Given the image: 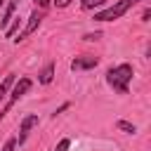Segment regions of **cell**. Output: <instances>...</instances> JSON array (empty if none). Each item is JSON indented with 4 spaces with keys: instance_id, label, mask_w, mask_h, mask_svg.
<instances>
[{
    "instance_id": "6da1fadb",
    "label": "cell",
    "mask_w": 151,
    "mask_h": 151,
    "mask_svg": "<svg viewBox=\"0 0 151 151\" xmlns=\"http://www.w3.org/2000/svg\"><path fill=\"white\" fill-rule=\"evenodd\" d=\"M132 66L130 64H120V66H116V68H111L109 73H106V80H109V85L116 90V92H120V94H127V85H130V80H132Z\"/></svg>"
},
{
    "instance_id": "7a4b0ae2",
    "label": "cell",
    "mask_w": 151,
    "mask_h": 151,
    "mask_svg": "<svg viewBox=\"0 0 151 151\" xmlns=\"http://www.w3.org/2000/svg\"><path fill=\"white\" fill-rule=\"evenodd\" d=\"M139 0H120V2H116V5H111V7H106V9H101V12H97L94 14V19L97 21H113V19H118V17H123L132 5H137Z\"/></svg>"
},
{
    "instance_id": "3957f363",
    "label": "cell",
    "mask_w": 151,
    "mask_h": 151,
    "mask_svg": "<svg viewBox=\"0 0 151 151\" xmlns=\"http://www.w3.org/2000/svg\"><path fill=\"white\" fill-rule=\"evenodd\" d=\"M31 85H33V83H31V78H21V80L14 85V90H12V97H9V101H7V106L2 109V113H0V116H5V111H9V106H12V104H14L19 97H24V94L31 90Z\"/></svg>"
},
{
    "instance_id": "277c9868",
    "label": "cell",
    "mask_w": 151,
    "mask_h": 151,
    "mask_svg": "<svg viewBox=\"0 0 151 151\" xmlns=\"http://www.w3.org/2000/svg\"><path fill=\"white\" fill-rule=\"evenodd\" d=\"M40 21H42V14H40L38 9H35V12H31V17H28V24H26V28H24V31H21V35H19V38H14V40L19 42V40H24L26 35H31V33H33V31H35V28L40 26Z\"/></svg>"
},
{
    "instance_id": "5b68a950",
    "label": "cell",
    "mask_w": 151,
    "mask_h": 151,
    "mask_svg": "<svg viewBox=\"0 0 151 151\" xmlns=\"http://www.w3.org/2000/svg\"><path fill=\"white\" fill-rule=\"evenodd\" d=\"M97 64H99V59H97V57L85 54V57H76V59L71 61V68H73V71H83V68H94Z\"/></svg>"
},
{
    "instance_id": "8992f818",
    "label": "cell",
    "mask_w": 151,
    "mask_h": 151,
    "mask_svg": "<svg viewBox=\"0 0 151 151\" xmlns=\"http://www.w3.org/2000/svg\"><path fill=\"white\" fill-rule=\"evenodd\" d=\"M35 125H38V116H33V113H31V116H26V118L21 120V127H19V144L28 137V132H31Z\"/></svg>"
},
{
    "instance_id": "52a82bcc",
    "label": "cell",
    "mask_w": 151,
    "mask_h": 151,
    "mask_svg": "<svg viewBox=\"0 0 151 151\" xmlns=\"http://www.w3.org/2000/svg\"><path fill=\"white\" fill-rule=\"evenodd\" d=\"M52 78H54V64H47V66L42 68V73H40V83H42V85H50Z\"/></svg>"
},
{
    "instance_id": "ba28073f",
    "label": "cell",
    "mask_w": 151,
    "mask_h": 151,
    "mask_svg": "<svg viewBox=\"0 0 151 151\" xmlns=\"http://www.w3.org/2000/svg\"><path fill=\"white\" fill-rule=\"evenodd\" d=\"M12 85H14V76H12V73H9V76H7V78H5V80H2V83H0V101H2V97H5V94H7V90H9V87H12Z\"/></svg>"
},
{
    "instance_id": "9c48e42d",
    "label": "cell",
    "mask_w": 151,
    "mask_h": 151,
    "mask_svg": "<svg viewBox=\"0 0 151 151\" xmlns=\"http://www.w3.org/2000/svg\"><path fill=\"white\" fill-rule=\"evenodd\" d=\"M116 127H118V130H123V132H127V134H134V132H137V127H134L132 123H127V120H118V123H116Z\"/></svg>"
},
{
    "instance_id": "30bf717a",
    "label": "cell",
    "mask_w": 151,
    "mask_h": 151,
    "mask_svg": "<svg viewBox=\"0 0 151 151\" xmlns=\"http://www.w3.org/2000/svg\"><path fill=\"white\" fill-rule=\"evenodd\" d=\"M106 0H80V5H83V9H94V7H101Z\"/></svg>"
},
{
    "instance_id": "8fae6325",
    "label": "cell",
    "mask_w": 151,
    "mask_h": 151,
    "mask_svg": "<svg viewBox=\"0 0 151 151\" xmlns=\"http://www.w3.org/2000/svg\"><path fill=\"white\" fill-rule=\"evenodd\" d=\"M17 31H19V19H14V24L5 28V35H7V38H14V33H17Z\"/></svg>"
},
{
    "instance_id": "7c38bea8",
    "label": "cell",
    "mask_w": 151,
    "mask_h": 151,
    "mask_svg": "<svg viewBox=\"0 0 151 151\" xmlns=\"http://www.w3.org/2000/svg\"><path fill=\"white\" fill-rule=\"evenodd\" d=\"M68 146H71V139H68V137H64V139L57 144V149H54V151H68Z\"/></svg>"
},
{
    "instance_id": "4fadbf2b",
    "label": "cell",
    "mask_w": 151,
    "mask_h": 151,
    "mask_svg": "<svg viewBox=\"0 0 151 151\" xmlns=\"http://www.w3.org/2000/svg\"><path fill=\"white\" fill-rule=\"evenodd\" d=\"M14 146H17V139H7V144L2 146V151H14Z\"/></svg>"
},
{
    "instance_id": "5bb4252c",
    "label": "cell",
    "mask_w": 151,
    "mask_h": 151,
    "mask_svg": "<svg viewBox=\"0 0 151 151\" xmlns=\"http://www.w3.org/2000/svg\"><path fill=\"white\" fill-rule=\"evenodd\" d=\"M54 5H57V7H68L71 0H54Z\"/></svg>"
},
{
    "instance_id": "9a60e30c",
    "label": "cell",
    "mask_w": 151,
    "mask_h": 151,
    "mask_svg": "<svg viewBox=\"0 0 151 151\" xmlns=\"http://www.w3.org/2000/svg\"><path fill=\"white\" fill-rule=\"evenodd\" d=\"M35 5H38V7H42V9H45V7H50V0H35Z\"/></svg>"
},
{
    "instance_id": "2e32d148",
    "label": "cell",
    "mask_w": 151,
    "mask_h": 151,
    "mask_svg": "<svg viewBox=\"0 0 151 151\" xmlns=\"http://www.w3.org/2000/svg\"><path fill=\"white\" fill-rule=\"evenodd\" d=\"M83 38H85V40H97L99 33H87V35H83Z\"/></svg>"
},
{
    "instance_id": "e0dca14e",
    "label": "cell",
    "mask_w": 151,
    "mask_h": 151,
    "mask_svg": "<svg viewBox=\"0 0 151 151\" xmlns=\"http://www.w3.org/2000/svg\"><path fill=\"white\" fill-rule=\"evenodd\" d=\"M149 17H151V12H149V9H144V14H142V21H149Z\"/></svg>"
},
{
    "instance_id": "ac0fdd59",
    "label": "cell",
    "mask_w": 151,
    "mask_h": 151,
    "mask_svg": "<svg viewBox=\"0 0 151 151\" xmlns=\"http://www.w3.org/2000/svg\"><path fill=\"white\" fill-rule=\"evenodd\" d=\"M0 7H2V0H0Z\"/></svg>"
},
{
    "instance_id": "d6986e66",
    "label": "cell",
    "mask_w": 151,
    "mask_h": 151,
    "mask_svg": "<svg viewBox=\"0 0 151 151\" xmlns=\"http://www.w3.org/2000/svg\"><path fill=\"white\" fill-rule=\"evenodd\" d=\"M17 2H19V0H17Z\"/></svg>"
}]
</instances>
